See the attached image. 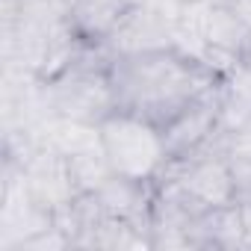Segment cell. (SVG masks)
Masks as SVG:
<instances>
[{
	"label": "cell",
	"mask_w": 251,
	"mask_h": 251,
	"mask_svg": "<svg viewBox=\"0 0 251 251\" xmlns=\"http://www.w3.org/2000/svg\"><path fill=\"white\" fill-rule=\"evenodd\" d=\"M109 80L115 106L157 124L160 130L222 83L213 68L180 48L118 53L109 62Z\"/></svg>",
	"instance_id": "cell-1"
},
{
	"label": "cell",
	"mask_w": 251,
	"mask_h": 251,
	"mask_svg": "<svg viewBox=\"0 0 251 251\" xmlns=\"http://www.w3.org/2000/svg\"><path fill=\"white\" fill-rule=\"evenodd\" d=\"M109 62L112 53L106 45H83L80 56L53 80L45 83V98L50 106V115L77 118L89 124H100L109 118L115 106L112 80H109Z\"/></svg>",
	"instance_id": "cell-2"
},
{
	"label": "cell",
	"mask_w": 251,
	"mask_h": 251,
	"mask_svg": "<svg viewBox=\"0 0 251 251\" xmlns=\"http://www.w3.org/2000/svg\"><path fill=\"white\" fill-rule=\"evenodd\" d=\"M98 130H100V148L115 175L142 183H154L163 175L169 154L163 130L157 124L115 109L109 118L98 124Z\"/></svg>",
	"instance_id": "cell-3"
},
{
	"label": "cell",
	"mask_w": 251,
	"mask_h": 251,
	"mask_svg": "<svg viewBox=\"0 0 251 251\" xmlns=\"http://www.w3.org/2000/svg\"><path fill=\"white\" fill-rule=\"evenodd\" d=\"M180 0H145L133 3L118 21L115 33L103 42L112 56L118 53H142L175 48V21Z\"/></svg>",
	"instance_id": "cell-4"
},
{
	"label": "cell",
	"mask_w": 251,
	"mask_h": 251,
	"mask_svg": "<svg viewBox=\"0 0 251 251\" xmlns=\"http://www.w3.org/2000/svg\"><path fill=\"white\" fill-rule=\"evenodd\" d=\"M222 103H225V95H222V83H219L216 89L201 95L195 103H189L180 115H175L166 124L163 139H166L169 163L198 154L222 133Z\"/></svg>",
	"instance_id": "cell-5"
},
{
	"label": "cell",
	"mask_w": 251,
	"mask_h": 251,
	"mask_svg": "<svg viewBox=\"0 0 251 251\" xmlns=\"http://www.w3.org/2000/svg\"><path fill=\"white\" fill-rule=\"evenodd\" d=\"M21 166V180H24V189L30 195V201L56 216L59 210H65L77 189H74V180H71V172H68V160L50 148H39L30 160L18 163Z\"/></svg>",
	"instance_id": "cell-6"
},
{
	"label": "cell",
	"mask_w": 251,
	"mask_h": 251,
	"mask_svg": "<svg viewBox=\"0 0 251 251\" xmlns=\"http://www.w3.org/2000/svg\"><path fill=\"white\" fill-rule=\"evenodd\" d=\"M127 9H130V0H74L68 12V24L80 42L103 45L115 33L118 21L124 18Z\"/></svg>",
	"instance_id": "cell-7"
},
{
	"label": "cell",
	"mask_w": 251,
	"mask_h": 251,
	"mask_svg": "<svg viewBox=\"0 0 251 251\" xmlns=\"http://www.w3.org/2000/svg\"><path fill=\"white\" fill-rule=\"evenodd\" d=\"M65 160H68V172H71L77 195L80 192H98L115 175L103 148H92V151H83V154H74V157H65Z\"/></svg>",
	"instance_id": "cell-8"
},
{
	"label": "cell",
	"mask_w": 251,
	"mask_h": 251,
	"mask_svg": "<svg viewBox=\"0 0 251 251\" xmlns=\"http://www.w3.org/2000/svg\"><path fill=\"white\" fill-rule=\"evenodd\" d=\"M225 148L233 160H251V118L225 133Z\"/></svg>",
	"instance_id": "cell-9"
},
{
	"label": "cell",
	"mask_w": 251,
	"mask_h": 251,
	"mask_svg": "<svg viewBox=\"0 0 251 251\" xmlns=\"http://www.w3.org/2000/svg\"><path fill=\"white\" fill-rule=\"evenodd\" d=\"M230 175H233V201L251 204V160L230 157Z\"/></svg>",
	"instance_id": "cell-10"
},
{
	"label": "cell",
	"mask_w": 251,
	"mask_h": 251,
	"mask_svg": "<svg viewBox=\"0 0 251 251\" xmlns=\"http://www.w3.org/2000/svg\"><path fill=\"white\" fill-rule=\"evenodd\" d=\"M239 213H242V225H245V239H248V248H251V204H239Z\"/></svg>",
	"instance_id": "cell-11"
},
{
	"label": "cell",
	"mask_w": 251,
	"mask_h": 251,
	"mask_svg": "<svg viewBox=\"0 0 251 251\" xmlns=\"http://www.w3.org/2000/svg\"><path fill=\"white\" fill-rule=\"evenodd\" d=\"M227 3H236V0H227Z\"/></svg>",
	"instance_id": "cell-12"
}]
</instances>
